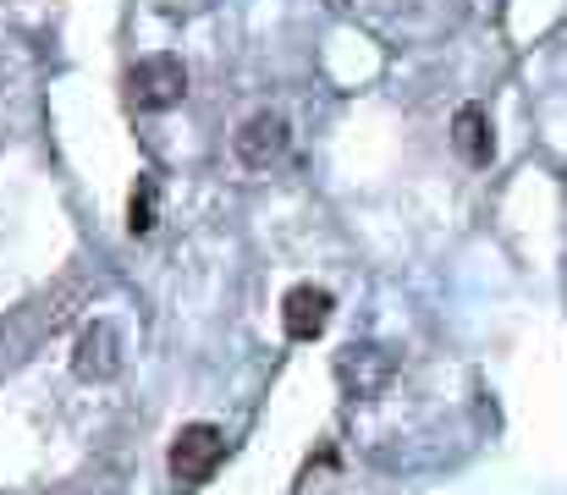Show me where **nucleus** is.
Wrapping results in <instances>:
<instances>
[{
  "instance_id": "nucleus-1",
  "label": "nucleus",
  "mask_w": 567,
  "mask_h": 495,
  "mask_svg": "<svg viewBox=\"0 0 567 495\" xmlns=\"http://www.w3.org/2000/svg\"><path fill=\"white\" fill-rule=\"evenodd\" d=\"M220 457H226V435H220L215 424H188V430L172 441V474H177L183 485H204V479L220 468Z\"/></svg>"
},
{
  "instance_id": "nucleus-2",
  "label": "nucleus",
  "mask_w": 567,
  "mask_h": 495,
  "mask_svg": "<svg viewBox=\"0 0 567 495\" xmlns=\"http://www.w3.org/2000/svg\"><path fill=\"white\" fill-rule=\"evenodd\" d=\"M183 94H188V72H183L177 55H150V61H138V72H133V100H138V111H166V105H177Z\"/></svg>"
},
{
  "instance_id": "nucleus-3",
  "label": "nucleus",
  "mask_w": 567,
  "mask_h": 495,
  "mask_svg": "<svg viewBox=\"0 0 567 495\" xmlns=\"http://www.w3.org/2000/svg\"><path fill=\"white\" fill-rule=\"evenodd\" d=\"M281 155H287V122H281L276 111L248 116L243 133H237V161L248 165V171H270Z\"/></svg>"
},
{
  "instance_id": "nucleus-4",
  "label": "nucleus",
  "mask_w": 567,
  "mask_h": 495,
  "mask_svg": "<svg viewBox=\"0 0 567 495\" xmlns=\"http://www.w3.org/2000/svg\"><path fill=\"white\" fill-rule=\"evenodd\" d=\"M72 369L83 380H111L122 369V341H116V326L94 320V326L78 336V352H72Z\"/></svg>"
},
{
  "instance_id": "nucleus-5",
  "label": "nucleus",
  "mask_w": 567,
  "mask_h": 495,
  "mask_svg": "<svg viewBox=\"0 0 567 495\" xmlns=\"http://www.w3.org/2000/svg\"><path fill=\"white\" fill-rule=\"evenodd\" d=\"M281 326H287L292 341H315L331 326V292L326 287H292L287 303H281Z\"/></svg>"
},
{
  "instance_id": "nucleus-6",
  "label": "nucleus",
  "mask_w": 567,
  "mask_h": 495,
  "mask_svg": "<svg viewBox=\"0 0 567 495\" xmlns=\"http://www.w3.org/2000/svg\"><path fill=\"white\" fill-rule=\"evenodd\" d=\"M452 144H457V155H463L468 165H491V155H496L491 116H485L480 105H463V111H457V122H452Z\"/></svg>"
},
{
  "instance_id": "nucleus-7",
  "label": "nucleus",
  "mask_w": 567,
  "mask_h": 495,
  "mask_svg": "<svg viewBox=\"0 0 567 495\" xmlns=\"http://www.w3.org/2000/svg\"><path fill=\"white\" fill-rule=\"evenodd\" d=\"M127 226L144 237L150 226H155V182L150 176H138V187H133V204H127Z\"/></svg>"
}]
</instances>
